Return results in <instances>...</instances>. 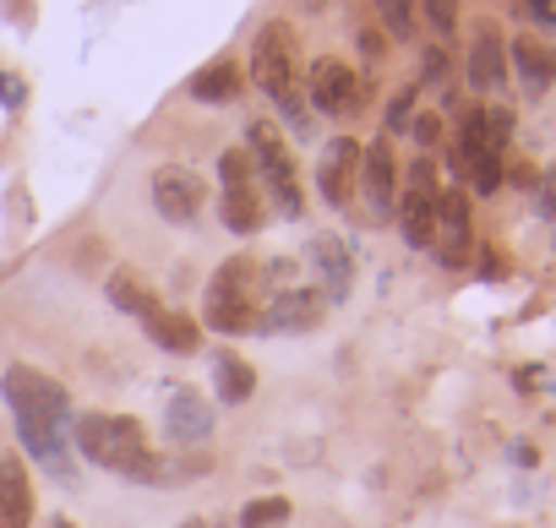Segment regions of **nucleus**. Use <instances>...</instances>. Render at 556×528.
Masks as SVG:
<instances>
[{
	"mask_svg": "<svg viewBox=\"0 0 556 528\" xmlns=\"http://www.w3.org/2000/svg\"><path fill=\"white\" fill-rule=\"evenodd\" d=\"M72 441L88 463L115 468L121 479H164V463H159V452L148 447V436L131 414H83L72 425Z\"/></svg>",
	"mask_w": 556,
	"mask_h": 528,
	"instance_id": "1",
	"label": "nucleus"
},
{
	"mask_svg": "<svg viewBox=\"0 0 556 528\" xmlns=\"http://www.w3.org/2000/svg\"><path fill=\"white\" fill-rule=\"evenodd\" d=\"M251 77L256 88L278 104V115L290 120V131H312V110L301 104V72H295V34L290 23H267L251 39Z\"/></svg>",
	"mask_w": 556,
	"mask_h": 528,
	"instance_id": "2",
	"label": "nucleus"
},
{
	"mask_svg": "<svg viewBox=\"0 0 556 528\" xmlns=\"http://www.w3.org/2000/svg\"><path fill=\"white\" fill-rule=\"evenodd\" d=\"M267 268L256 256H229L207 284V327L213 333H256L267 306Z\"/></svg>",
	"mask_w": 556,
	"mask_h": 528,
	"instance_id": "3",
	"label": "nucleus"
},
{
	"mask_svg": "<svg viewBox=\"0 0 556 528\" xmlns=\"http://www.w3.org/2000/svg\"><path fill=\"white\" fill-rule=\"evenodd\" d=\"M245 153H251V169H256L262 191L273 196L278 218H301V213H306V191H301L295 158H290V147H285V142H278V131L256 120V126L245 131Z\"/></svg>",
	"mask_w": 556,
	"mask_h": 528,
	"instance_id": "4",
	"label": "nucleus"
},
{
	"mask_svg": "<svg viewBox=\"0 0 556 528\" xmlns=\"http://www.w3.org/2000/svg\"><path fill=\"white\" fill-rule=\"evenodd\" d=\"M218 185H224V202H218L224 223H229L235 234H256V223H262V196H256V169H251V153H245V147L218 153Z\"/></svg>",
	"mask_w": 556,
	"mask_h": 528,
	"instance_id": "5",
	"label": "nucleus"
},
{
	"mask_svg": "<svg viewBox=\"0 0 556 528\" xmlns=\"http://www.w3.org/2000/svg\"><path fill=\"white\" fill-rule=\"evenodd\" d=\"M437 164L431 158H415L409 164V191H404V207H399V229L415 250H431L437 245Z\"/></svg>",
	"mask_w": 556,
	"mask_h": 528,
	"instance_id": "6",
	"label": "nucleus"
},
{
	"mask_svg": "<svg viewBox=\"0 0 556 528\" xmlns=\"http://www.w3.org/2000/svg\"><path fill=\"white\" fill-rule=\"evenodd\" d=\"M306 93H312V104L323 110V115H333V120H344V115H355L361 110V77L344 66V61H333V55H323L317 66H312V82H306Z\"/></svg>",
	"mask_w": 556,
	"mask_h": 528,
	"instance_id": "7",
	"label": "nucleus"
},
{
	"mask_svg": "<svg viewBox=\"0 0 556 528\" xmlns=\"http://www.w3.org/2000/svg\"><path fill=\"white\" fill-rule=\"evenodd\" d=\"M202 196H207L202 175H191V169H180V164L153 169V207H159V218H169V223H191V218L202 213Z\"/></svg>",
	"mask_w": 556,
	"mask_h": 528,
	"instance_id": "8",
	"label": "nucleus"
},
{
	"mask_svg": "<svg viewBox=\"0 0 556 528\" xmlns=\"http://www.w3.org/2000/svg\"><path fill=\"white\" fill-rule=\"evenodd\" d=\"M17 436H23V447H28L61 485L77 479V474H72V458H66V420H61V414H17Z\"/></svg>",
	"mask_w": 556,
	"mask_h": 528,
	"instance_id": "9",
	"label": "nucleus"
},
{
	"mask_svg": "<svg viewBox=\"0 0 556 528\" xmlns=\"http://www.w3.org/2000/svg\"><path fill=\"white\" fill-rule=\"evenodd\" d=\"M0 392H7V403L17 414H61L66 420V387L39 376V371H28V365H12L7 382H0Z\"/></svg>",
	"mask_w": 556,
	"mask_h": 528,
	"instance_id": "10",
	"label": "nucleus"
},
{
	"mask_svg": "<svg viewBox=\"0 0 556 528\" xmlns=\"http://www.w3.org/2000/svg\"><path fill=\"white\" fill-rule=\"evenodd\" d=\"M355 175H361V142L355 137H333L317 158V185L328 196V207H344L355 196Z\"/></svg>",
	"mask_w": 556,
	"mask_h": 528,
	"instance_id": "11",
	"label": "nucleus"
},
{
	"mask_svg": "<svg viewBox=\"0 0 556 528\" xmlns=\"http://www.w3.org/2000/svg\"><path fill=\"white\" fill-rule=\"evenodd\" d=\"M361 191H366V207L377 213V218H388L393 213V196H399V164H393V147H388V137H377L371 147H361Z\"/></svg>",
	"mask_w": 556,
	"mask_h": 528,
	"instance_id": "12",
	"label": "nucleus"
},
{
	"mask_svg": "<svg viewBox=\"0 0 556 528\" xmlns=\"http://www.w3.org/2000/svg\"><path fill=\"white\" fill-rule=\"evenodd\" d=\"M317 322H323L317 289H278V295H267L256 333H295V327H317Z\"/></svg>",
	"mask_w": 556,
	"mask_h": 528,
	"instance_id": "13",
	"label": "nucleus"
},
{
	"mask_svg": "<svg viewBox=\"0 0 556 528\" xmlns=\"http://www.w3.org/2000/svg\"><path fill=\"white\" fill-rule=\"evenodd\" d=\"M164 430H169L175 447H202V441L213 436V403H207L202 392L180 387V392L164 403Z\"/></svg>",
	"mask_w": 556,
	"mask_h": 528,
	"instance_id": "14",
	"label": "nucleus"
},
{
	"mask_svg": "<svg viewBox=\"0 0 556 528\" xmlns=\"http://www.w3.org/2000/svg\"><path fill=\"white\" fill-rule=\"evenodd\" d=\"M312 268L323 279V300H350V284H355V261H350V245L339 234H317L312 240Z\"/></svg>",
	"mask_w": 556,
	"mask_h": 528,
	"instance_id": "15",
	"label": "nucleus"
},
{
	"mask_svg": "<svg viewBox=\"0 0 556 528\" xmlns=\"http://www.w3.org/2000/svg\"><path fill=\"white\" fill-rule=\"evenodd\" d=\"M437 250H442V261H464V250H469V196L464 191L437 196Z\"/></svg>",
	"mask_w": 556,
	"mask_h": 528,
	"instance_id": "16",
	"label": "nucleus"
},
{
	"mask_svg": "<svg viewBox=\"0 0 556 528\" xmlns=\"http://www.w3.org/2000/svg\"><path fill=\"white\" fill-rule=\"evenodd\" d=\"M507 82V50L496 39V28H480L469 44V88L475 93H496Z\"/></svg>",
	"mask_w": 556,
	"mask_h": 528,
	"instance_id": "17",
	"label": "nucleus"
},
{
	"mask_svg": "<svg viewBox=\"0 0 556 528\" xmlns=\"http://www.w3.org/2000/svg\"><path fill=\"white\" fill-rule=\"evenodd\" d=\"M507 61H513V72H518V82H523L529 99H540V93L556 82V50H545L540 39H518V44L507 50Z\"/></svg>",
	"mask_w": 556,
	"mask_h": 528,
	"instance_id": "18",
	"label": "nucleus"
},
{
	"mask_svg": "<svg viewBox=\"0 0 556 528\" xmlns=\"http://www.w3.org/2000/svg\"><path fill=\"white\" fill-rule=\"evenodd\" d=\"M34 523V490L23 463H0V528H28Z\"/></svg>",
	"mask_w": 556,
	"mask_h": 528,
	"instance_id": "19",
	"label": "nucleus"
},
{
	"mask_svg": "<svg viewBox=\"0 0 556 528\" xmlns=\"http://www.w3.org/2000/svg\"><path fill=\"white\" fill-rule=\"evenodd\" d=\"M213 387H218L224 403H245V398L256 392V371H251L240 355L218 349V355H213Z\"/></svg>",
	"mask_w": 556,
	"mask_h": 528,
	"instance_id": "20",
	"label": "nucleus"
},
{
	"mask_svg": "<svg viewBox=\"0 0 556 528\" xmlns=\"http://www.w3.org/2000/svg\"><path fill=\"white\" fill-rule=\"evenodd\" d=\"M142 322H148V333H153L159 349H169V355H191V349H197V322H191V317H180V311H153V317H142Z\"/></svg>",
	"mask_w": 556,
	"mask_h": 528,
	"instance_id": "21",
	"label": "nucleus"
},
{
	"mask_svg": "<svg viewBox=\"0 0 556 528\" xmlns=\"http://www.w3.org/2000/svg\"><path fill=\"white\" fill-rule=\"evenodd\" d=\"M235 93H240V72L229 61H213L191 77V99H202V104H229Z\"/></svg>",
	"mask_w": 556,
	"mask_h": 528,
	"instance_id": "22",
	"label": "nucleus"
},
{
	"mask_svg": "<svg viewBox=\"0 0 556 528\" xmlns=\"http://www.w3.org/2000/svg\"><path fill=\"white\" fill-rule=\"evenodd\" d=\"M104 295H110L115 311H131V317H153V311H159V306H153V289H148L142 279H131V273H115V279L104 284Z\"/></svg>",
	"mask_w": 556,
	"mask_h": 528,
	"instance_id": "23",
	"label": "nucleus"
},
{
	"mask_svg": "<svg viewBox=\"0 0 556 528\" xmlns=\"http://www.w3.org/2000/svg\"><path fill=\"white\" fill-rule=\"evenodd\" d=\"M290 523V501L285 495H262L240 506V528H285Z\"/></svg>",
	"mask_w": 556,
	"mask_h": 528,
	"instance_id": "24",
	"label": "nucleus"
},
{
	"mask_svg": "<svg viewBox=\"0 0 556 528\" xmlns=\"http://www.w3.org/2000/svg\"><path fill=\"white\" fill-rule=\"evenodd\" d=\"M377 17L393 39H415V0H377Z\"/></svg>",
	"mask_w": 556,
	"mask_h": 528,
	"instance_id": "25",
	"label": "nucleus"
},
{
	"mask_svg": "<svg viewBox=\"0 0 556 528\" xmlns=\"http://www.w3.org/2000/svg\"><path fill=\"white\" fill-rule=\"evenodd\" d=\"M534 213L556 229V164H551V169L540 175V185H534Z\"/></svg>",
	"mask_w": 556,
	"mask_h": 528,
	"instance_id": "26",
	"label": "nucleus"
},
{
	"mask_svg": "<svg viewBox=\"0 0 556 528\" xmlns=\"http://www.w3.org/2000/svg\"><path fill=\"white\" fill-rule=\"evenodd\" d=\"M404 131H409L420 147H437V142H442V120H437V115H409Z\"/></svg>",
	"mask_w": 556,
	"mask_h": 528,
	"instance_id": "27",
	"label": "nucleus"
},
{
	"mask_svg": "<svg viewBox=\"0 0 556 528\" xmlns=\"http://www.w3.org/2000/svg\"><path fill=\"white\" fill-rule=\"evenodd\" d=\"M409 115H415V88H404V93L388 104V131H404V126H409Z\"/></svg>",
	"mask_w": 556,
	"mask_h": 528,
	"instance_id": "28",
	"label": "nucleus"
},
{
	"mask_svg": "<svg viewBox=\"0 0 556 528\" xmlns=\"http://www.w3.org/2000/svg\"><path fill=\"white\" fill-rule=\"evenodd\" d=\"M426 23H431L437 34H453V23H458L453 0H426Z\"/></svg>",
	"mask_w": 556,
	"mask_h": 528,
	"instance_id": "29",
	"label": "nucleus"
},
{
	"mask_svg": "<svg viewBox=\"0 0 556 528\" xmlns=\"http://www.w3.org/2000/svg\"><path fill=\"white\" fill-rule=\"evenodd\" d=\"M523 7H529V17L540 28H556V0H523Z\"/></svg>",
	"mask_w": 556,
	"mask_h": 528,
	"instance_id": "30",
	"label": "nucleus"
},
{
	"mask_svg": "<svg viewBox=\"0 0 556 528\" xmlns=\"http://www.w3.org/2000/svg\"><path fill=\"white\" fill-rule=\"evenodd\" d=\"M420 72H426V82H442V77H447V55H442V50H426V66H420Z\"/></svg>",
	"mask_w": 556,
	"mask_h": 528,
	"instance_id": "31",
	"label": "nucleus"
},
{
	"mask_svg": "<svg viewBox=\"0 0 556 528\" xmlns=\"http://www.w3.org/2000/svg\"><path fill=\"white\" fill-rule=\"evenodd\" d=\"M45 528H72V517H50V523H45Z\"/></svg>",
	"mask_w": 556,
	"mask_h": 528,
	"instance_id": "32",
	"label": "nucleus"
},
{
	"mask_svg": "<svg viewBox=\"0 0 556 528\" xmlns=\"http://www.w3.org/2000/svg\"><path fill=\"white\" fill-rule=\"evenodd\" d=\"M180 528H207V523H202V517H186V523H180Z\"/></svg>",
	"mask_w": 556,
	"mask_h": 528,
	"instance_id": "33",
	"label": "nucleus"
}]
</instances>
